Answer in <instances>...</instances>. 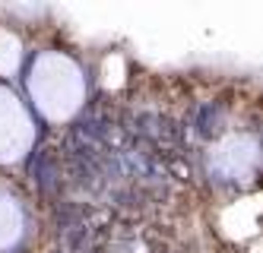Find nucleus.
Returning <instances> with one entry per match:
<instances>
[{"mask_svg":"<svg viewBox=\"0 0 263 253\" xmlns=\"http://www.w3.org/2000/svg\"><path fill=\"white\" fill-rule=\"evenodd\" d=\"M200 133H203V136H213V133H219L213 108H203V118H200Z\"/></svg>","mask_w":263,"mask_h":253,"instance_id":"obj_1","label":"nucleus"}]
</instances>
